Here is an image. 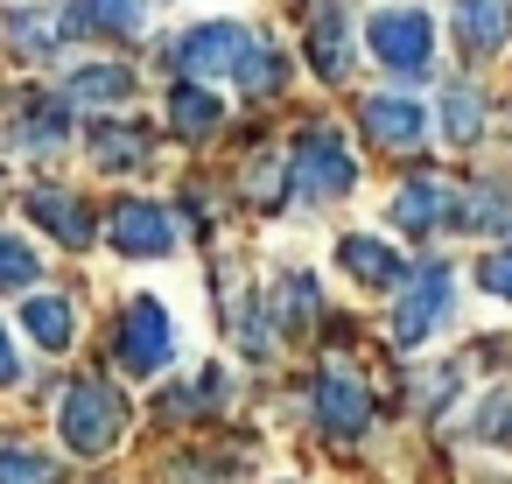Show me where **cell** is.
I'll return each mask as SVG.
<instances>
[{
	"label": "cell",
	"instance_id": "cell-1",
	"mask_svg": "<svg viewBox=\"0 0 512 484\" xmlns=\"http://www.w3.org/2000/svg\"><path fill=\"white\" fill-rule=\"evenodd\" d=\"M176 71L197 78V85L232 78V85H246V92H274L288 64H281V50H274L267 36H253L246 22H197V29L176 36Z\"/></svg>",
	"mask_w": 512,
	"mask_h": 484
},
{
	"label": "cell",
	"instance_id": "cell-2",
	"mask_svg": "<svg viewBox=\"0 0 512 484\" xmlns=\"http://www.w3.org/2000/svg\"><path fill=\"white\" fill-rule=\"evenodd\" d=\"M64 442L78 449V456H106L120 435H127V400H120V386H106V379H78L71 393H64Z\"/></svg>",
	"mask_w": 512,
	"mask_h": 484
},
{
	"label": "cell",
	"instance_id": "cell-3",
	"mask_svg": "<svg viewBox=\"0 0 512 484\" xmlns=\"http://www.w3.org/2000/svg\"><path fill=\"white\" fill-rule=\"evenodd\" d=\"M351 183H358V162H351L344 134L337 127H309L295 141V155H288V190L309 197V204H323V197H344Z\"/></svg>",
	"mask_w": 512,
	"mask_h": 484
},
{
	"label": "cell",
	"instance_id": "cell-4",
	"mask_svg": "<svg viewBox=\"0 0 512 484\" xmlns=\"http://www.w3.org/2000/svg\"><path fill=\"white\" fill-rule=\"evenodd\" d=\"M365 43H372V57H379L386 71L421 78V71L435 64V15H421V8H379V15L365 22Z\"/></svg>",
	"mask_w": 512,
	"mask_h": 484
},
{
	"label": "cell",
	"instance_id": "cell-5",
	"mask_svg": "<svg viewBox=\"0 0 512 484\" xmlns=\"http://www.w3.org/2000/svg\"><path fill=\"white\" fill-rule=\"evenodd\" d=\"M120 365L134 372V379H155V372H169V358H176V323H169V309L155 302V295H134L127 302V316H120Z\"/></svg>",
	"mask_w": 512,
	"mask_h": 484
},
{
	"label": "cell",
	"instance_id": "cell-6",
	"mask_svg": "<svg viewBox=\"0 0 512 484\" xmlns=\"http://www.w3.org/2000/svg\"><path fill=\"white\" fill-rule=\"evenodd\" d=\"M449 302H456V274H449L442 260L414 267V274H407V288H400V309H393V337H400V344L435 337V323L449 316Z\"/></svg>",
	"mask_w": 512,
	"mask_h": 484
},
{
	"label": "cell",
	"instance_id": "cell-7",
	"mask_svg": "<svg viewBox=\"0 0 512 484\" xmlns=\"http://www.w3.org/2000/svg\"><path fill=\"white\" fill-rule=\"evenodd\" d=\"M113 246L134 253V260H148V253H169V246H176V225H169L162 204L127 197V204H113Z\"/></svg>",
	"mask_w": 512,
	"mask_h": 484
},
{
	"label": "cell",
	"instance_id": "cell-8",
	"mask_svg": "<svg viewBox=\"0 0 512 484\" xmlns=\"http://www.w3.org/2000/svg\"><path fill=\"white\" fill-rule=\"evenodd\" d=\"M316 421L330 435H365L372 428V393L351 379V372H323L316 379Z\"/></svg>",
	"mask_w": 512,
	"mask_h": 484
},
{
	"label": "cell",
	"instance_id": "cell-9",
	"mask_svg": "<svg viewBox=\"0 0 512 484\" xmlns=\"http://www.w3.org/2000/svg\"><path fill=\"white\" fill-rule=\"evenodd\" d=\"M512 36V0H456V50L463 57H498Z\"/></svg>",
	"mask_w": 512,
	"mask_h": 484
},
{
	"label": "cell",
	"instance_id": "cell-10",
	"mask_svg": "<svg viewBox=\"0 0 512 484\" xmlns=\"http://www.w3.org/2000/svg\"><path fill=\"white\" fill-rule=\"evenodd\" d=\"M29 218H36L43 232H57L64 246H85V239H92V211H85V197H78V190H64V183L29 190Z\"/></svg>",
	"mask_w": 512,
	"mask_h": 484
},
{
	"label": "cell",
	"instance_id": "cell-11",
	"mask_svg": "<svg viewBox=\"0 0 512 484\" xmlns=\"http://www.w3.org/2000/svg\"><path fill=\"white\" fill-rule=\"evenodd\" d=\"M442 218H456V190L449 183H435V176L400 183V197H393V225L400 232H435Z\"/></svg>",
	"mask_w": 512,
	"mask_h": 484
},
{
	"label": "cell",
	"instance_id": "cell-12",
	"mask_svg": "<svg viewBox=\"0 0 512 484\" xmlns=\"http://www.w3.org/2000/svg\"><path fill=\"white\" fill-rule=\"evenodd\" d=\"M337 267H344L358 288H393V281L407 274V260H400L386 239H372V232H351V239L337 246Z\"/></svg>",
	"mask_w": 512,
	"mask_h": 484
},
{
	"label": "cell",
	"instance_id": "cell-13",
	"mask_svg": "<svg viewBox=\"0 0 512 484\" xmlns=\"http://www.w3.org/2000/svg\"><path fill=\"white\" fill-rule=\"evenodd\" d=\"M365 134L386 141V148H414L428 134V113L414 99H400V92H379V99H365Z\"/></svg>",
	"mask_w": 512,
	"mask_h": 484
},
{
	"label": "cell",
	"instance_id": "cell-14",
	"mask_svg": "<svg viewBox=\"0 0 512 484\" xmlns=\"http://www.w3.org/2000/svg\"><path fill=\"white\" fill-rule=\"evenodd\" d=\"M148 22V0H71L64 29L71 36H134Z\"/></svg>",
	"mask_w": 512,
	"mask_h": 484
},
{
	"label": "cell",
	"instance_id": "cell-15",
	"mask_svg": "<svg viewBox=\"0 0 512 484\" xmlns=\"http://www.w3.org/2000/svg\"><path fill=\"white\" fill-rule=\"evenodd\" d=\"M218 120H225V106H218V92H211V85L183 78V85L169 92V127H176V134L204 141V134H218Z\"/></svg>",
	"mask_w": 512,
	"mask_h": 484
},
{
	"label": "cell",
	"instance_id": "cell-16",
	"mask_svg": "<svg viewBox=\"0 0 512 484\" xmlns=\"http://www.w3.org/2000/svg\"><path fill=\"white\" fill-rule=\"evenodd\" d=\"M309 64H316L323 78H344V71H351V22H344L337 8L316 15V29H309Z\"/></svg>",
	"mask_w": 512,
	"mask_h": 484
},
{
	"label": "cell",
	"instance_id": "cell-17",
	"mask_svg": "<svg viewBox=\"0 0 512 484\" xmlns=\"http://www.w3.org/2000/svg\"><path fill=\"white\" fill-rule=\"evenodd\" d=\"M22 323H29V337L43 344V351H64L71 344V302L64 295H36V302H22Z\"/></svg>",
	"mask_w": 512,
	"mask_h": 484
},
{
	"label": "cell",
	"instance_id": "cell-18",
	"mask_svg": "<svg viewBox=\"0 0 512 484\" xmlns=\"http://www.w3.org/2000/svg\"><path fill=\"white\" fill-rule=\"evenodd\" d=\"M141 155H148V134L141 127H99L92 134V162L99 169H134Z\"/></svg>",
	"mask_w": 512,
	"mask_h": 484
},
{
	"label": "cell",
	"instance_id": "cell-19",
	"mask_svg": "<svg viewBox=\"0 0 512 484\" xmlns=\"http://www.w3.org/2000/svg\"><path fill=\"white\" fill-rule=\"evenodd\" d=\"M0 484H57V463L29 442H0Z\"/></svg>",
	"mask_w": 512,
	"mask_h": 484
},
{
	"label": "cell",
	"instance_id": "cell-20",
	"mask_svg": "<svg viewBox=\"0 0 512 484\" xmlns=\"http://www.w3.org/2000/svg\"><path fill=\"white\" fill-rule=\"evenodd\" d=\"M442 127H449V141H477V127H484V99H477L470 85H449V92H442Z\"/></svg>",
	"mask_w": 512,
	"mask_h": 484
},
{
	"label": "cell",
	"instance_id": "cell-21",
	"mask_svg": "<svg viewBox=\"0 0 512 484\" xmlns=\"http://www.w3.org/2000/svg\"><path fill=\"white\" fill-rule=\"evenodd\" d=\"M71 92H78V99H99V106H113V99H127V92H134V78H127L120 64H85V71L71 78Z\"/></svg>",
	"mask_w": 512,
	"mask_h": 484
},
{
	"label": "cell",
	"instance_id": "cell-22",
	"mask_svg": "<svg viewBox=\"0 0 512 484\" xmlns=\"http://www.w3.org/2000/svg\"><path fill=\"white\" fill-rule=\"evenodd\" d=\"M505 218H512V197H505L498 183H477V197H463V204H456V225H470V232L505 225Z\"/></svg>",
	"mask_w": 512,
	"mask_h": 484
},
{
	"label": "cell",
	"instance_id": "cell-23",
	"mask_svg": "<svg viewBox=\"0 0 512 484\" xmlns=\"http://www.w3.org/2000/svg\"><path fill=\"white\" fill-rule=\"evenodd\" d=\"M477 435L498 442V449H512V386H491L477 400Z\"/></svg>",
	"mask_w": 512,
	"mask_h": 484
},
{
	"label": "cell",
	"instance_id": "cell-24",
	"mask_svg": "<svg viewBox=\"0 0 512 484\" xmlns=\"http://www.w3.org/2000/svg\"><path fill=\"white\" fill-rule=\"evenodd\" d=\"M57 141H64V106H29V113H22V134H15V148H29V155H36V148H57Z\"/></svg>",
	"mask_w": 512,
	"mask_h": 484
},
{
	"label": "cell",
	"instance_id": "cell-25",
	"mask_svg": "<svg viewBox=\"0 0 512 484\" xmlns=\"http://www.w3.org/2000/svg\"><path fill=\"white\" fill-rule=\"evenodd\" d=\"M36 246H22V239H8V232H0V288H29L36 281Z\"/></svg>",
	"mask_w": 512,
	"mask_h": 484
},
{
	"label": "cell",
	"instance_id": "cell-26",
	"mask_svg": "<svg viewBox=\"0 0 512 484\" xmlns=\"http://www.w3.org/2000/svg\"><path fill=\"white\" fill-rule=\"evenodd\" d=\"M477 288H484V295H498V302H512V246H498V253L477 267Z\"/></svg>",
	"mask_w": 512,
	"mask_h": 484
},
{
	"label": "cell",
	"instance_id": "cell-27",
	"mask_svg": "<svg viewBox=\"0 0 512 484\" xmlns=\"http://www.w3.org/2000/svg\"><path fill=\"white\" fill-rule=\"evenodd\" d=\"M22 379V365H15V344H8V330H0V386H15Z\"/></svg>",
	"mask_w": 512,
	"mask_h": 484
}]
</instances>
